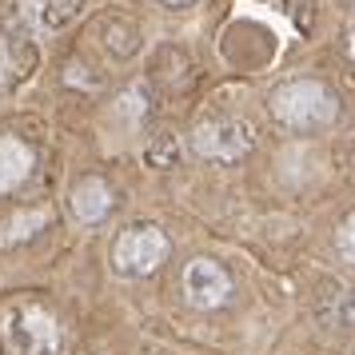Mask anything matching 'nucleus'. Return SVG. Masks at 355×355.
Listing matches in <instances>:
<instances>
[{"mask_svg":"<svg viewBox=\"0 0 355 355\" xmlns=\"http://www.w3.org/2000/svg\"><path fill=\"white\" fill-rule=\"evenodd\" d=\"M164 4H188V0H164Z\"/></svg>","mask_w":355,"mask_h":355,"instance_id":"nucleus-15","label":"nucleus"},{"mask_svg":"<svg viewBox=\"0 0 355 355\" xmlns=\"http://www.w3.org/2000/svg\"><path fill=\"white\" fill-rule=\"evenodd\" d=\"M336 256L347 259V263H355V211L336 227Z\"/></svg>","mask_w":355,"mask_h":355,"instance_id":"nucleus-12","label":"nucleus"},{"mask_svg":"<svg viewBox=\"0 0 355 355\" xmlns=\"http://www.w3.org/2000/svg\"><path fill=\"white\" fill-rule=\"evenodd\" d=\"M124 112H128V124H136L140 116H144V88H132V92H124V104H120Z\"/></svg>","mask_w":355,"mask_h":355,"instance_id":"nucleus-13","label":"nucleus"},{"mask_svg":"<svg viewBox=\"0 0 355 355\" xmlns=\"http://www.w3.org/2000/svg\"><path fill=\"white\" fill-rule=\"evenodd\" d=\"M323 315L336 327H352L355 323V288H343V284L323 288Z\"/></svg>","mask_w":355,"mask_h":355,"instance_id":"nucleus-11","label":"nucleus"},{"mask_svg":"<svg viewBox=\"0 0 355 355\" xmlns=\"http://www.w3.org/2000/svg\"><path fill=\"white\" fill-rule=\"evenodd\" d=\"M192 148L204 156V160H220L232 164L252 152V132L243 120H232V116H211V120H200L192 132Z\"/></svg>","mask_w":355,"mask_h":355,"instance_id":"nucleus-5","label":"nucleus"},{"mask_svg":"<svg viewBox=\"0 0 355 355\" xmlns=\"http://www.w3.org/2000/svg\"><path fill=\"white\" fill-rule=\"evenodd\" d=\"M36 72V49L28 36H0V92H12Z\"/></svg>","mask_w":355,"mask_h":355,"instance_id":"nucleus-7","label":"nucleus"},{"mask_svg":"<svg viewBox=\"0 0 355 355\" xmlns=\"http://www.w3.org/2000/svg\"><path fill=\"white\" fill-rule=\"evenodd\" d=\"M33 172V148L17 136H0V196L17 192Z\"/></svg>","mask_w":355,"mask_h":355,"instance_id":"nucleus-9","label":"nucleus"},{"mask_svg":"<svg viewBox=\"0 0 355 355\" xmlns=\"http://www.w3.org/2000/svg\"><path fill=\"white\" fill-rule=\"evenodd\" d=\"M84 12V0H4V17L17 33L56 36Z\"/></svg>","mask_w":355,"mask_h":355,"instance_id":"nucleus-4","label":"nucleus"},{"mask_svg":"<svg viewBox=\"0 0 355 355\" xmlns=\"http://www.w3.org/2000/svg\"><path fill=\"white\" fill-rule=\"evenodd\" d=\"M168 259V236H164L156 224H132L128 232L116 236L112 248V268L128 279H140V275H152Z\"/></svg>","mask_w":355,"mask_h":355,"instance_id":"nucleus-3","label":"nucleus"},{"mask_svg":"<svg viewBox=\"0 0 355 355\" xmlns=\"http://www.w3.org/2000/svg\"><path fill=\"white\" fill-rule=\"evenodd\" d=\"M184 295L196 311H216L232 300V275L216 263V259L200 256L184 268Z\"/></svg>","mask_w":355,"mask_h":355,"instance_id":"nucleus-6","label":"nucleus"},{"mask_svg":"<svg viewBox=\"0 0 355 355\" xmlns=\"http://www.w3.org/2000/svg\"><path fill=\"white\" fill-rule=\"evenodd\" d=\"M68 208H72V220L96 224V220H104V216L112 211V188H108L100 176H88V180H80V184L72 188Z\"/></svg>","mask_w":355,"mask_h":355,"instance_id":"nucleus-8","label":"nucleus"},{"mask_svg":"<svg viewBox=\"0 0 355 355\" xmlns=\"http://www.w3.org/2000/svg\"><path fill=\"white\" fill-rule=\"evenodd\" d=\"M49 220H52L49 208H33V211H20V216H12V220H4V224H0V248H12V243L33 240Z\"/></svg>","mask_w":355,"mask_h":355,"instance_id":"nucleus-10","label":"nucleus"},{"mask_svg":"<svg viewBox=\"0 0 355 355\" xmlns=\"http://www.w3.org/2000/svg\"><path fill=\"white\" fill-rule=\"evenodd\" d=\"M272 116L295 132L327 128L339 116V100L320 80H288L272 92Z\"/></svg>","mask_w":355,"mask_h":355,"instance_id":"nucleus-1","label":"nucleus"},{"mask_svg":"<svg viewBox=\"0 0 355 355\" xmlns=\"http://www.w3.org/2000/svg\"><path fill=\"white\" fill-rule=\"evenodd\" d=\"M60 323L40 304H17L0 320V355H56Z\"/></svg>","mask_w":355,"mask_h":355,"instance_id":"nucleus-2","label":"nucleus"},{"mask_svg":"<svg viewBox=\"0 0 355 355\" xmlns=\"http://www.w3.org/2000/svg\"><path fill=\"white\" fill-rule=\"evenodd\" d=\"M352 56H355V24H352Z\"/></svg>","mask_w":355,"mask_h":355,"instance_id":"nucleus-14","label":"nucleus"}]
</instances>
